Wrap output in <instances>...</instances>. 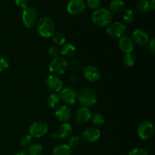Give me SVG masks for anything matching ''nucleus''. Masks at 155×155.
I'll return each mask as SVG.
<instances>
[{
	"label": "nucleus",
	"instance_id": "0eeeda50",
	"mask_svg": "<svg viewBox=\"0 0 155 155\" xmlns=\"http://www.w3.org/2000/svg\"><path fill=\"white\" fill-rule=\"evenodd\" d=\"M48 131V124L43 121H36L30 125L29 129L30 135L33 138H41Z\"/></svg>",
	"mask_w": 155,
	"mask_h": 155
},
{
	"label": "nucleus",
	"instance_id": "4468645a",
	"mask_svg": "<svg viewBox=\"0 0 155 155\" xmlns=\"http://www.w3.org/2000/svg\"><path fill=\"white\" fill-rule=\"evenodd\" d=\"M67 9L71 15H80L86 9V3L83 0H71L67 5Z\"/></svg>",
	"mask_w": 155,
	"mask_h": 155
},
{
	"label": "nucleus",
	"instance_id": "9d476101",
	"mask_svg": "<svg viewBox=\"0 0 155 155\" xmlns=\"http://www.w3.org/2000/svg\"><path fill=\"white\" fill-rule=\"evenodd\" d=\"M127 30V27L124 24L121 22L110 23L107 28V33L110 37L115 38V39H119L124 36V33Z\"/></svg>",
	"mask_w": 155,
	"mask_h": 155
},
{
	"label": "nucleus",
	"instance_id": "aec40b11",
	"mask_svg": "<svg viewBox=\"0 0 155 155\" xmlns=\"http://www.w3.org/2000/svg\"><path fill=\"white\" fill-rule=\"evenodd\" d=\"M76 48L73 44L66 43L62 45L60 50V54L62 57H71L75 53Z\"/></svg>",
	"mask_w": 155,
	"mask_h": 155
},
{
	"label": "nucleus",
	"instance_id": "20e7f679",
	"mask_svg": "<svg viewBox=\"0 0 155 155\" xmlns=\"http://www.w3.org/2000/svg\"><path fill=\"white\" fill-rule=\"evenodd\" d=\"M68 67H69V63L68 60L62 56H58L54 58V59L51 61L48 69L53 75L59 76L64 74L68 71Z\"/></svg>",
	"mask_w": 155,
	"mask_h": 155
},
{
	"label": "nucleus",
	"instance_id": "2eb2a0df",
	"mask_svg": "<svg viewBox=\"0 0 155 155\" xmlns=\"http://www.w3.org/2000/svg\"><path fill=\"white\" fill-rule=\"evenodd\" d=\"M46 86L52 93H59L63 89V82L58 76L50 75L46 80Z\"/></svg>",
	"mask_w": 155,
	"mask_h": 155
},
{
	"label": "nucleus",
	"instance_id": "a878e982",
	"mask_svg": "<svg viewBox=\"0 0 155 155\" xmlns=\"http://www.w3.org/2000/svg\"><path fill=\"white\" fill-rule=\"evenodd\" d=\"M52 42L57 45H63L66 42V37L65 35L61 32H57L54 33L52 37Z\"/></svg>",
	"mask_w": 155,
	"mask_h": 155
},
{
	"label": "nucleus",
	"instance_id": "cd10ccee",
	"mask_svg": "<svg viewBox=\"0 0 155 155\" xmlns=\"http://www.w3.org/2000/svg\"><path fill=\"white\" fill-rule=\"evenodd\" d=\"M135 18V14L133 12V10H130V9H127L125 11V12L124 13L123 15V21L124 23H127V24H131Z\"/></svg>",
	"mask_w": 155,
	"mask_h": 155
},
{
	"label": "nucleus",
	"instance_id": "a211bd4d",
	"mask_svg": "<svg viewBox=\"0 0 155 155\" xmlns=\"http://www.w3.org/2000/svg\"><path fill=\"white\" fill-rule=\"evenodd\" d=\"M72 133V127L68 123H64L60 126L58 131V136L61 139H66L71 136Z\"/></svg>",
	"mask_w": 155,
	"mask_h": 155
},
{
	"label": "nucleus",
	"instance_id": "f257e3e1",
	"mask_svg": "<svg viewBox=\"0 0 155 155\" xmlns=\"http://www.w3.org/2000/svg\"><path fill=\"white\" fill-rule=\"evenodd\" d=\"M36 30L38 33L43 38L52 37L55 30V25L51 18L42 17L36 22Z\"/></svg>",
	"mask_w": 155,
	"mask_h": 155
},
{
	"label": "nucleus",
	"instance_id": "58836bf2",
	"mask_svg": "<svg viewBox=\"0 0 155 155\" xmlns=\"http://www.w3.org/2000/svg\"><path fill=\"white\" fill-rule=\"evenodd\" d=\"M15 155H28V154H27V152H26V151H21V152L18 153V154H16Z\"/></svg>",
	"mask_w": 155,
	"mask_h": 155
},
{
	"label": "nucleus",
	"instance_id": "4c0bfd02",
	"mask_svg": "<svg viewBox=\"0 0 155 155\" xmlns=\"http://www.w3.org/2000/svg\"><path fill=\"white\" fill-rule=\"evenodd\" d=\"M150 5H151V7L152 9L155 8V5H154V0H151V2H150Z\"/></svg>",
	"mask_w": 155,
	"mask_h": 155
},
{
	"label": "nucleus",
	"instance_id": "2f4dec72",
	"mask_svg": "<svg viewBox=\"0 0 155 155\" xmlns=\"http://www.w3.org/2000/svg\"><path fill=\"white\" fill-rule=\"evenodd\" d=\"M9 66L8 60L5 57L0 55V72H3L5 71Z\"/></svg>",
	"mask_w": 155,
	"mask_h": 155
},
{
	"label": "nucleus",
	"instance_id": "7ed1b4c3",
	"mask_svg": "<svg viewBox=\"0 0 155 155\" xmlns=\"http://www.w3.org/2000/svg\"><path fill=\"white\" fill-rule=\"evenodd\" d=\"M97 94L95 91L91 88H83L78 92V99L80 104L86 107H89L93 106L97 102Z\"/></svg>",
	"mask_w": 155,
	"mask_h": 155
},
{
	"label": "nucleus",
	"instance_id": "e433bc0d",
	"mask_svg": "<svg viewBox=\"0 0 155 155\" xmlns=\"http://www.w3.org/2000/svg\"><path fill=\"white\" fill-rule=\"evenodd\" d=\"M51 139H54V140H55V139H58V136L57 133H53V134L51 135Z\"/></svg>",
	"mask_w": 155,
	"mask_h": 155
},
{
	"label": "nucleus",
	"instance_id": "f8f14e48",
	"mask_svg": "<svg viewBox=\"0 0 155 155\" xmlns=\"http://www.w3.org/2000/svg\"><path fill=\"white\" fill-rule=\"evenodd\" d=\"M92 114V111L89 107H82L75 110L74 114H73V117L76 122L80 124H83L90 120Z\"/></svg>",
	"mask_w": 155,
	"mask_h": 155
},
{
	"label": "nucleus",
	"instance_id": "b1692460",
	"mask_svg": "<svg viewBox=\"0 0 155 155\" xmlns=\"http://www.w3.org/2000/svg\"><path fill=\"white\" fill-rule=\"evenodd\" d=\"M61 101L59 93H52L48 96V104L51 108H57L60 105Z\"/></svg>",
	"mask_w": 155,
	"mask_h": 155
},
{
	"label": "nucleus",
	"instance_id": "c9c22d12",
	"mask_svg": "<svg viewBox=\"0 0 155 155\" xmlns=\"http://www.w3.org/2000/svg\"><path fill=\"white\" fill-rule=\"evenodd\" d=\"M148 45H149V48H150V50H151V53H152L153 54H154V53H155V39H154V37L151 38L149 43H148Z\"/></svg>",
	"mask_w": 155,
	"mask_h": 155
},
{
	"label": "nucleus",
	"instance_id": "c85d7f7f",
	"mask_svg": "<svg viewBox=\"0 0 155 155\" xmlns=\"http://www.w3.org/2000/svg\"><path fill=\"white\" fill-rule=\"evenodd\" d=\"M32 140H33V137L30 134L24 135V136L21 137V140H20V145L24 148H28L32 144Z\"/></svg>",
	"mask_w": 155,
	"mask_h": 155
},
{
	"label": "nucleus",
	"instance_id": "72a5a7b5",
	"mask_svg": "<svg viewBox=\"0 0 155 155\" xmlns=\"http://www.w3.org/2000/svg\"><path fill=\"white\" fill-rule=\"evenodd\" d=\"M48 54L51 56H52V57L56 58L58 57V56H59L60 50H59V48H58L56 45H52V46L50 47L49 49H48Z\"/></svg>",
	"mask_w": 155,
	"mask_h": 155
},
{
	"label": "nucleus",
	"instance_id": "39448f33",
	"mask_svg": "<svg viewBox=\"0 0 155 155\" xmlns=\"http://www.w3.org/2000/svg\"><path fill=\"white\" fill-rule=\"evenodd\" d=\"M37 11L33 7L27 6L23 10L22 21L27 28L30 29L34 27L37 22Z\"/></svg>",
	"mask_w": 155,
	"mask_h": 155
},
{
	"label": "nucleus",
	"instance_id": "bb28decb",
	"mask_svg": "<svg viewBox=\"0 0 155 155\" xmlns=\"http://www.w3.org/2000/svg\"><path fill=\"white\" fill-rule=\"evenodd\" d=\"M124 63L128 68H132L136 63V56L132 54V53H130V54H126V55L124 58Z\"/></svg>",
	"mask_w": 155,
	"mask_h": 155
},
{
	"label": "nucleus",
	"instance_id": "f704fd0d",
	"mask_svg": "<svg viewBox=\"0 0 155 155\" xmlns=\"http://www.w3.org/2000/svg\"><path fill=\"white\" fill-rule=\"evenodd\" d=\"M15 3L18 7L23 9L28 6V0H15Z\"/></svg>",
	"mask_w": 155,
	"mask_h": 155
},
{
	"label": "nucleus",
	"instance_id": "5701e85b",
	"mask_svg": "<svg viewBox=\"0 0 155 155\" xmlns=\"http://www.w3.org/2000/svg\"><path fill=\"white\" fill-rule=\"evenodd\" d=\"M136 9L141 13H148L151 10L150 2L148 0H139L136 3Z\"/></svg>",
	"mask_w": 155,
	"mask_h": 155
},
{
	"label": "nucleus",
	"instance_id": "6ab92c4d",
	"mask_svg": "<svg viewBox=\"0 0 155 155\" xmlns=\"http://www.w3.org/2000/svg\"><path fill=\"white\" fill-rule=\"evenodd\" d=\"M72 148L67 144H59L53 149L54 155H71Z\"/></svg>",
	"mask_w": 155,
	"mask_h": 155
},
{
	"label": "nucleus",
	"instance_id": "423d86ee",
	"mask_svg": "<svg viewBox=\"0 0 155 155\" xmlns=\"http://www.w3.org/2000/svg\"><path fill=\"white\" fill-rule=\"evenodd\" d=\"M137 133L142 140H148L154 135V126L150 121H143L139 124Z\"/></svg>",
	"mask_w": 155,
	"mask_h": 155
},
{
	"label": "nucleus",
	"instance_id": "412c9836",
	"mask_svg": "<svg viewBox=\"0 0 155 155\" xmlns=\"http://www.w3.org/2000/svg\"><path fill=\"white\" fill-rule=\"evenodd\" d=\"M125 8L124 0H112L110 3V11L114 13H120Z\"/></svg>",
	"mask_w": 155,
	"mask_h": 155
},
{
	"label": "nucleus",
	"instance_id": "1a4fd4ad",
	"mask_svg": "<svg viewBox=\"0 0 155 155\" xmlns=\"http://www.w3.org/2000/svg\"><path fill=\"white\" fill-rule=\"evenodd\" d=\"M59 95L61 100L71 105L75 104L78 99V92L72 87H65L62 89L59 92Z\"/></svg>",
	"mask_w": 155,
	"mask_h": 155
},
{
	"label": "nucleus",
	"instance_id": "f3484780",
	"mask_svg": "<svg viewBox=\"0 0 155 155\" xmlns=\"http://www.w3.org/2000/svg\"><path fill=\"white\" fill-rule=\"evenodd\" d=\"M135 43L130 36H122L120 38L119 48L125 54H130L135 49Z\"/></svg>",
	"mask_w": 155,
	"mask_h": 155
},
{
	"label": "nucleus",
	"instance_id": "7c9ffc66",
	"mask_svg": "<svg viewBox=\"0 0 155 155\" xmlns=\"http://www.w3.org/2000/svg\"><path fill=\"white\" fill-rule=\"evenodd\" d=\"M86 5L90 9L97 10L101 6V0H87Z\"/></svg>",
	"mask_w": 155,
	"mask_h": 155
},
{
	"label": "nucleus",
	"instance_id": "ddd939ff",
	"mask_svg": "<svg viewBox=\"0 0 155 155\" xmlns=\"http://www.w3.org/2000/svg\"><path fill=\"white\" fill-rule=\"evenodd\" d=\"M56 118L61 123H68L73 117V112L68 106L61 105L56 108Z\"/></svg>",
	"mask_w": 155,
	"mask_h": 155
},
{
	"label": "nucleus",
	"instance_id": "f03ea898",
	"mask_svg": "<svg viewBox=\"0 0 155 155\" xmlns=\"http://www.w3.org/2000/svg\"><path fill=\"white\" fill-rule=\"evenodd\" d=\"M113 19V14L109 9L98 8L92 15V22L98 27H103L108 26Z\"/></svg>",
	"mask_w": 155,
	"mask_h": 155
},
{
	"label": "nucleus",
	"instance_id": "4be33fe9",
	"mask_svg": "<svg viewBox=\"0 0 155 155\" xmlns=\"http://www.w3.org/2000/svg\"><path fill=\"white\" fill-rule=\"evenodd\" d=\"M91 121L93 124L94 127L96 128H100L102 127L105 124V120H104V116L100 113H94L91 117Z\"/></svg>",
	"mask_w": 155,
	"mask_h": 155
},
{
	"label": "nucleus",
	"instance_id": "6e6552de",
	"mask_svg": "<svg viewBox=\"0 0 155 155\" xmlns=\"http://www.w3.org/2000/svg\"><path fill=\"white\" fill-rule=\"evenodd\" d=\"M132 39L135 45H137L140 47H145L149 43L151 37L146 30L143 29H136L133 31Z\"/></svg>",
	"mask_w": 155,
	"mask_h": 155
},
{
	"label": "nucleus",
	"instance_id": "c756f323",
	"mask_svg": "<svg viewBox=\"0 0 155 155\" xmlns=\"http://www.w3.org/2000/svg\"><path fill=\"white\" fill-rule=\"evenodd\" d=\"M82 142V139L78 136H74L71 138L69 142V146L72 148H77L80 146Z\"/></svg>",
	"mask_w": 155,
	"mask_h": 155
},
{
	"label": "nucleus",
	"instance_id": "9b49d317",
	"mask_svg": "<svg viewBox=\"0 0 155 155\" xmlns=\"http://www.w3.org/2000/svg\"><path fill=\"white\" fill-rule=\"evenodd\" d=\"M83 140L86 143L92 144L96 142L101 136V132L99 129L95 127H88L85 129L83 133Z\"/></svg>",
	"mask_w": 155,
	"mask_h": 155
},
{
	"label": "nucleus",
	"instance_id": "393cba45",
	"mask_svg": "<svg viewBox=\"0 0 155 155\" xmlns=\"http://www.w3.org/2000/svg\"><path fill=\"white\" fill-rule=\"evenodd\" d=\"M43 152V148L40 144H31L28 147L27 154L28 155H41Z\"/></svg>",
	"mask_w": 155,
	"mask_h": 155
},
{
	"label": "nucleus",
	"instance_id": "dca6fc26",
	"mask_svg": "<svg viewBox=\"0 0 155 155\" xmlns=\"http://www.w3.org/2000/svg\"><path fill=\"white\" fill-rule=\"evenodd\" d=\"M83 75L86 80L91 82V83H95L101 79V72L95 66H86L83 69Z\"/></svg>",
	"mask_w": 155,
	"mask_h": 155
},
{
	"label": "nucleus",
	"instance_id": "473e14b6",
	"mask_svg": "<svg viewBox=\"0 0 155 155\" xmlns=\"http://www.w3.org/2000/svg\"><path fill=\"white\" fill-rule=\"evenodd\" d=\"M128 155H148V152L145 149L142 148H136L131 150L129 152Z\"/></svg>",
	"mask_w": 155,
	"mask_h": 155
}]
</instances>
